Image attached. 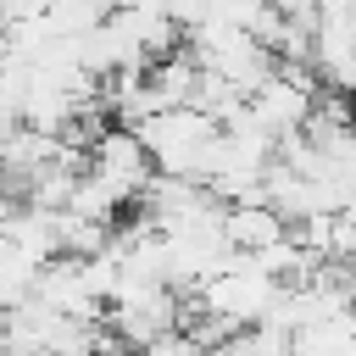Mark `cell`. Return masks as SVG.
Masks as SVG:
<instances>
[{"instance_id": "30bf717a", "label": "cell", "mask_w": 356, "mask_h": 356, "mask_svg": "<svg viewBox=\"0 0 356 356\" xmlns=\"http://www.w3.org/2000/svg\"><path fill=\"white\" fill-rule=\"evenodd\" d=\"M111 11H117V0H50V6H44V22H50V33L78 39V33L100 28Z\"/></svg>"}, {"instance_id": "52a82bcc", "label": "cell", "mask_w": 356, "mask_h": 356, "mask_svg": "<svg viewBox=\"0 0 356 356\" xmlns=\"http://www.w3.org/2000/svg\"><path fill=\"white\" fill-rule=\"evenodd\" d=\"M222 234H228V245H234L239 256H250V250H261V245L284 239V234H289V222H284L267 200H234V206H228Z\"/></svg>"}, {"instance_id": "7c38bea8", "label": "cell", "mask_w": 356, "mask_h": 356, "mask_svg": "<svg viewBox=\"0 0 356 356\" xmlns=\"http://www.w3.org/2000/svg\"><path fill=\"white\" fill-rule=\"evenodd\" d=\"M278 11H289V17H317V0H273Z\"/></svg>"}, {"instance_id": "6da1fadb", "label": "cell", "mask_w": 356, "mask_h": 356, "mask_svg": "<svg viewBox=\"0 0 356 356\" xmlns=\"http://www.w3.org/2000/svg\"><path fill=\"white\" fill-rule=\"evenodd\" d=\"M217 128H222V122H217L211 111H200V106H167V111H150L134 134L145 139L150 167H156L161 178H200V184H206Z\"/></svg>"}, {"instance_id": "3957f363", "label": "cell", "mask_w": 356, "mask_h": 356, "mask_svg": "<svg viewBox=\"0 0 356 356\" xmlns=\"http://www.w3.org/2000/svg\"><path fill=\"white\" fill-rule=\"evenodd\" d=\"M245 106H250V117L284 145V139H295V134L312 122V106H317V72H306L300 61H278V72H273Z\"/></svg>"}, {"instance_id": "8fae6325", "label": "cell", "mask_w": 356, "mask_h": 356, "mask_svg": "<svg viewBox=\"0 0 356 356\" xmlns=\"http://www.w3.org/2000/svg\"><path fill=\"white\" fill-rule=\"evenodd\" d=\"M44 6L50 0H0V22H11V17H44Z\"/></svg>"}, {"instance_id": "5b68a950", "label": "cell", "mask_w": 356, "mask_h": 356, "mask_svg": "<svg viewBox=\"0 0 356 356\" xmlns=\"http://www.w3.org/2000/svg\"><path fill=\"white\" fill-rule=\"evenodd\" d=\"M33 300H44L50 312H67V317H106L100 295L83 278V256H50V261H39Z\"/></svg>"}, {"instance_id": "8992f818", "label": "cell", "mask_w": 356, "mask_h": 356, "mask_svg": "<svg viewBox=\"0 0 356 356\" xmlns=\"http://www.w3.org/2000/svg\"><path fill=\"white\" fill-rule=\"evenodd\" d=\"M0 234L28 256V261H50V256H61V211H50V206H11L6 211V222H0Z\"/></svg>"}, {"instance_id": "5bb4252c", "label": "cell", "mask_w": 356, "mask_h": 356, "mask_svg": "<svg viewBox=\"0 0 356 356\" xmlns=\"http://www.w3.org/2000/svg\"><path fill=\"white\" fill-rule=\"evenodd\" d=\"M350 284H356V273H350Z\"/></svg>"}, {"instance_id": "277c9868", "label": "cell", "mask_w": 356, "mask_h": 356, "mask_svg": "<svg viewBox=\"0 0 356 356\" xmlns=\"http://www.w3.org/2000/svg\"><path fill=\"white\" fill-rule=\"evenodd\" d=\"M83 167H89L100 184H111V189H117L128 206H134V200H139V189L156 178L145 139H139L134 128H122V122H111V128H100V134L89 139V150H83Z\"/></svg>"}, {"instance_id": "9c48e42d", "label": "cell", "mask_w": 356, "mask_h": 356, "mask_svg": "<svg viewBox=\"0 0 356 356\" xmlns=\"http://www.w3.org/2000/svg\"><path fill=\"white\" fill-rule=\"evenodd\" d=\"M295 334L284 323H250V328H234L211 356H289Z\"/></svg>"}, {"instance_id": "4fadbf2b", "label": "cell", "mask_w": 356, "mask_h": 356, "mask_svg": "<svg viewBox=\"0 0 356 356\" xmlns=\"http://www.w3.org/2000/svg\"><path fill=\"white\" fill-rule=\"evenodd\" d=\"M6 211H11V195H6V189H0V222H6Z\"/></svg>"}, {"instance_id": "ba28073f", "label": "cell", "mask_w": 356, "mask_h": 356, "mask_svg": "<svg viewBox=\"0 0 356 356\" xmlns=\"http://www.w3.org/2000/svg\"><path fill=\"white\" fill-rule=\"evenodd\" d=\"M289 356H356V317L339 312V317H323V323L295 328Z\"/></svg>"}, {"instance_id": "7a4b0ae2", "label": "cell", "mask_w": 356, "mask_h": 356, "mask_svg": "<svg viewBox=\"0 0 356 356\" xmlns=\"http://www.w3.org/2000/svg\"><path fill=\"white\" fill-rule=\"evenodd\" d=\"M278 295H284V278L261 273L250 256H239V250H234L222 273H211L200 289H189V312H206V317H217V323L234 334V328L267 323V317H273V306H278Z\"/></svg>"}]
</instances>
